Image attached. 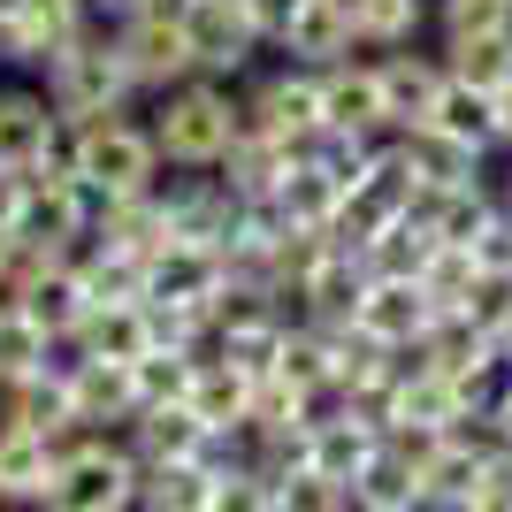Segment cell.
<instances>
[{"label": "cell", "mask_w": 512, "mask_h": 512, "mask_svg": "<svg viewBox=\"0 0 512 512\" xmlns=\"http://www.w3.org/2000/svg\"><path fill=\"white\" fill-rule=\"evenodd\" d=\"M146 130L169 169H222L230 146L245 138V92L222 77H184V85L153 92Z\"/></svg>", "instance_id": "1"}, {"label": "cell", "mask_w": 512, "mask_h": 512, "mask_svg": "<svg viewBox=\"0 0 512 512\" xmlns=\"http://www.w3.org/2000/svg\"><path fill=\"white\" fill-rule=\"evenodd\" d=\"M39 85H46V100H54L62 123H100V115H130V100H138V69H130V54L115 46V23H92Z\"/></svg>", "instance_id": "2"}, {"label": "cell", "mask_w": 512, "mask_h": 512, "mask_svg": "<svg viewBox=\"0 0 512 512\" xmlns=\"http://www.w3.org/2000/svg\"><path fill=\"white\" fill-rule=\"evenodd\" d=\"M138 490H146V467L123 436H77L46 482L39 512H138Z\"/></svg>", "instance_id": "3"}, {"label": "cell", "mask_w": 512, "mask_h": 512, "mask_svg": "<svg viewBox=\"0 0 512 512\" xmlns=\"http://www.w3.org/2000/svg\"><path fill=\"white\" fill-rule=\"evenodd\" d=\"M161 146L138 115H100V123H77V184L100 199H130L161 184Z\"/></svg>", "instance_id": "4"}, {"label": "cell", "mask_w": 512, "mask_h": 512, "mask_svg": "<svg viewBox=\"0 0 512 512\" xmlns=\"http://www.w3.org/2000/svg\"><path fill=\"white\" fill-rule=\"evenodd\" d=\"M184 8H192V0H146L138 16L115 23V46H123L130 69H138V92H169V85H184V77H199Z\"/></svg>", "instance_id": "5"}, {"label": "cell", "mask_w": 512, "mask_h": 512, "mask_svg": "<svg viewBox=\"0 0 512 512\" xmlns=\"http://www.w3.org/2000/svg\"><path fill=\"white\" fill-rule=\"evenodd\" d=\"M245 130L276 138V146H314L321 130H329V115H321V69H299V62L268 69L245 92Z\"/></svg>", "instance_id": "6"}, {"label": "cell", "mask_w": 512, "mask_h": 512, "mask_svg": "<svg viewBox=\"0 0 512 512\" xmlns=\"http://www.w3.org/2000/svg\"><path fill=\"white\" fill-rule=\"evenodd\" d=\"M92 23H100V16H92V0H23L16 23L0 31V62L23 69V77H46Z\"/></svg>", "instance_id": "7"}, {"label": "cell", "mask_w": 512, "mask_h": 512, "mask_svg": "<svg viewBox=\"0 0 512 512\" xmlns=\"http://www.w3.org/2000/svg\"><path fill=\"white\" fill-rule=\"evenodd\" d=\"M31 192H23V222L16 237L31 253H77L100 222V192H85L77 176H23Z\"/></svg>", "instance_id": "8"}, {"label": "cell", "mask_w": 512, "mask_h": 512, "mask_svg": "<svg viewBox=\"0 0 512 512\" xmlns=\"http://www.w3.org/2000/svg\"><path fill=\"white\" fill-rule=\"evenodd\" d=\"M184 31H192L199 77H222V85H237V77L253 69V54H268V39H260L253 16H245V0H192V8H184Z\"/></svg>", "instance_id": "9"}, {"label": "cell", "mask_w": 512, "mask_h": 512, "mask_svg": "<svg viewBox=\"0 0 512 512\" xmlns=\"http://www.w3.org/2000/svg\"><path fill=\"white\" fill-rule=\"evenodd\" d=\"M321 115L329 130H352V138H390V100H383V69L375 54H344V62L321 69Z\"/></svg>", "instance_id": "10"}, {"label": "cell", "mask_w": 512, "mask_h": 512, "mask_svg": "<svg viewBox=\"0 0 512 512\" xmlns=\"http://www.w3.org/2000/svg\"><path fill=\"white\" fill-rule=\"evenodd\" d=\"M123 444L138 451V467H161V459H237V436H214L192 406H153L123 428Z\"/></svg>", "instance_id": "11"}, {"label": "cell", "mask_w": 512, "mask_h": 512, "mask_svg": "<svg viewBox=\"0 0 512 512\" xmlns=\"http://www.w3.org/2000/svg\"><path fill=\"white\" fill-rule=\"evenodd\" d=\"M54 130H62V115H54V100H46L39 77H0V169H39L46 146H54Z\"/></svg>", "instance_id": "12"}, {"label": "cell", "mask_w": 512, "mask_h": 512, "mask_svg": "<svg viewBox=\"0 0 512 512\" xmlns=\"http://www.w3.org/2000/svg\"><path fill=\"white\" fill-rule=\"evenodd\" d=\"M375 451H383V428L360 421L344 398H329V406L314 413V428H306V451H299V459H306L314 474H329V482H344V490H352V474H360Z\"/></svg>", "instance_id": "13"}, {"label": "cell", "mask_w": 512, "mask_h": 512, "mask_svg": "<svg viewBox=\"0 0 512 512\" xmlns=\"http://www.w3.org/2000/svg\"><path fill=\"white\" fill-rule=\"evenodd\" d=\"M352 329H367V337L390 344V352H413V344L436 329V299H428L421 283H406V276H375L367 299H360V314H352Z\"/></svg>", "instance_id": "14"}, {"label": "cell", "mask_w": 512, "mask_h": 512, "mask_svg": "<svg viewBox=\"0 0 512 512\" xmlns=\"http://www.w3.org/2000/svg\"><path fill=\"white\" fill-rule=\"evenodd\" d=\"M230 283V260L222 245H199V237H176L161 245L146 268V299H169V306H214V291Z\"/></svg>", "instance_id": "15"}, {"label": "cell", "mask_w": 512, "mask_h": 512, "mask_svg": "<svg viewBox=\"0 0 512 512\" xmlns=\"http://www.w3.org/2000/svg\"><path fill=\"white\" fill-rule=\"evenodd\" d=\"M383 69V100H390V130H421L444 100V54L436 46H398V54H375Z\"/></svg>", "instance_id": "16"}, {"label": "cell", "mask_w": 512, "mask_h": 512, "mask_svg": "<svg viewBox=\"0 0 512 512\" xmlns=\"http://www.w3.org/2000/svg\"><path fill=\"white\" fill-rule=\"evenodd\" d=\"M16 314L23 321H39L46 337L62 344V337H77V321L92 314V291H85V276H77V260H39L31 276H23V291H16Z\"/></svg>", "instance_id": "17"}, {"label": "cell", "mask_w": 512, "mask_h": 512, "mask_svg": "<svg viewBox=\"0 0 512 512\" xmlns=\"http://www.w3.org/2000/svg\"><path fill=\"white\" fill-rule=\"evenodd\" d=\"M69 406H77V436H123L138 421V383H130V367L77 360L69 367Z\"/></svg>", "instance_id": "18"}, {"label": "cell", "mask_w": 512, "mask_h": 512, "mask_svg": "<svg viewBox=\"0 0 512 512\" xmlns=\"http://www.w3.org/2000/svg\"><path fill=\"white\" fill-rule=\"evenodd\" d=\"M77 360H107V367H138L153 352V314H146V299H107V306H92L85 321H77Z\"/></svg>", "instance_id": "19"}, {"label": "cell", "mask_w": 512, "mask_h": 512, "mask_svg": "<svg viewBox=\"0 0 512 512\" xmlns=\"http://www.w3.org/2000/svg\"><path fill=\"white\" fill-rule=\"evenodd\" d=\"M398 146H406V169H413V192H474V184H490V153L459 146L444 130H398Z\"/></svg>", "instance_id": "20"}, {"label": "cell", "mask_w": 512, "mask_h": 512, "mask_svg": "<svg viewBox=\"0 0 512 512\" xmlns=\"http://www.w3.org/2000/svg\"><path fill=\"white\" fill-rule=\"evenodd\" d=\"M367 283H375V276H367V260L329 237V253H321L314 276L299 283L291 314H299V321H352V314H360V299H367Z\"/></svg>", "instance_id": "21"}, {"label": "cell", "mask_w": 512, "mask_h": 512, "mask_svg": "<svg viewBox=\"0 0 512 512\" xmlns=\"http://www.w3.org/2000/svg\"><path fill=\"white\" fill-rule=\"evenodd\" d=\"M62 451L54 436H39V428L23 421H0V505H31L39 512L46 482H54V467H62Z\"/></svg>", "instance_id": "22"}, {"label": "cell", "mask_w": 512, "mask_h": 512, "mask_svg": "<svg viewBox=\"0 0 512 512\" xmlns=\"http://www.w3.org/2000/svg\"><path fill=\"white\" fill-rule=\"evenodd\" d=\"M253 390H260V375H245L237 360L207 352V360H199V375H192V398H184V406H192L214 436H245V428H253Z\"/></svg>", "instance_id": "23"}, {"label": "cell", "mask_w": 512, "mask_h": 512, "mask_svg": "<svg viewBox=\"0 0 512 512\" xmlns=\"http://www.w3.org/2000/svg\"><path fill=\"white\" fill-rule=\"evenodd\" d=\"M268 54H283V62H299V69H329L344 54H360V39H352V16H344L337 0H306Z\"/></svg>", "instance_id": "24"}, {"label": "cell", "mask_w": 512, "mask_h": 512, "mask_svg": "<svg viewBox=\"0 0 512 512\" xmlns=\"http://www.w3.org/2000/svg\"><path fill=\"white\" fill-rule=\"evenodd\" d=\"M352 16V39L360 54H398V46H421V31L436 23V0H337Z\"/></svg>", "instance_id": "25"}, {"label": "cell", "mask_w": 512, "mask_h": 512, "mask_svg": "<svg viewBox=\"0 0 512 512\" xmlns=\"http://www.w3.org/2000/svg\"><path fill=\"white\" fill-rule=\"evenodd\" d=\"M352 512H421V459L383 436V451L352 474Z\"/></svg>", "instance_id": "26"}, {"label": "cell", "mask_w": 512, "mask_h": 512, "mask_svg": "<svg viewBox=\"0 0 512 512\" xmlns=\"http://www.w3.org/2000/svg\"><path fill=\"white\" fill-rule=\"evenodd\" d=\"M428 130H444V138H459L474 153H505V138H497V92L459 85V77H444V100L428 115Z\"/></svg>", "instance_id": "27"}, {"label": "cell", "mask_w": 512, "mask_h": 512, "mask_svg": "<svg viewBox=\"0 0 512 512\" xmlns=\"http://www.w3.org/2000/svg\"><path fill=\"white\" fill-rule=\"evenodd\" d=\"M214 474H222V459H161V467H146L138 512H207Z\"/></svg>", "instance_id": "28"}, {"label": "cell", "mask_w": 512, "mask_h": 512, "mask_svg": "<svg viewBox=\"0 0 512 512\" xmlns=\"http://www.w3.org/2000/svg\"><path fill=\"white\" fill-rule=\"evenodd\" d=\"M276 207H283V222L291 230H337V214H344V184L337 176H321L314 161H291V176L276 184Z\"/></svg>", "instance_id": "29"}, {"label": "cell", "mask_w": 512, "mask_h": 512, "mask_svg": "<svg viewBox=\"0 0 512 512\" xmlns=\"http://www.w3.org/2000/svg\"><path fill=\"white\" fill-rule=\"evenodd\" d=\"M436 54L459 85H482V92L512 85V31H459V39H436Z\"/></svg>", "instance_id": "30"}, {"label": "cell", "mask_w": 512, "mask_h": 512, "mask_svg": "<svg viewBox=\"0 0 512 512\" xmlns=\"http://www.w3.org/2000/svg\"><path fill=\"white\" fill-rule=\"evenodd\" d=\"M360 260H367V276H406V283H421V268L436 260V237H428V222L406 207L390 230H375L360 245Z\"/></svg>", "instance_id": "31"}, {"label": "cell", "mask_w": 512, "mask_h": 512, "mask_svg": "<svg viewBox=\"0 0 512 512\" xmlns=\"http://www.w3.org/2000/svg\"><path fill=\"white\" fill-rule=\"evenodd\" d=\"M192 375H199L192 352H176V344H153L146 360L130 367V383H138V413H153V406H184V398H192Z\"/></svg>", "instance_id": "32"}, {"label": "cell", "mask_w": 512, "mask_h": 512, "mask_svg": "<svg viewBox=\"0 0 512 512\" xmlns=\"http://www.w3.org/2000/svg\"><path fill=\"white\" fill-rule=\"evenodd\" d=\"M46 360H54V337H46L39 321H23L16 306H0V390L46 375Z\"/></svg>", "instance_id": "33"}, {"label": "cell", "mask_w": 512, "mask_h": 512, "mask_svg": "<svg viewBox=\"0 0 512 512\" xmlns=\"http://www.w3.org/2000/svg\"><path fill=\"white\" fill-rule=\"evenodd\" d=\"M482 283H490V276L474 268L467 245H436V260L421 268V291L436 299V314H467V299L482 291Z\"/></svg>", "instance_id": "34"}, {"label": "cell", "mask_w": 512, "mask_h": 512, "mask_svg": "<svg viewBox=\"0 0 512 512\" xmlns=\"http://www.w3.org/2000/svg\"><path fill=\"white\" fill-rule=\"evenodd\" d=\"M268 482H276V512H352V490H344V482H329V474H314L306 459L276 467Z\"/></svg>", "instance_id": "35"}, {"label": "cell", "mask_w": 512, "mask_h": 512, "mask_svg": "<svg viewBox=\"0 0 512 512\" xmlns=\"http://www.w3.org/2000/svg\"><path fill=\"white\" fill-rule=\"evenodd\" d=\"M207 512H276V482H268V467L260 459H222V474H214V497Z\"/></svg>", "instance_id": "36"}, {"label": "cell", "mask_w": 512, "mask_h": 512, "mask_svg": "<svg viewBox=\"0 0 512 512\" xmlns=\"http://www.w3.org/2000/svg\"><path fill=\"white\" fill-rule=\"evenodd\" d=\"M459 31H512V0H436V39Z\"/></svg>", "instance_id": "37"}, {"label": "cell", "mask_w": 512, "mask_h": 512, "mask_svg": "<svg viewBox=\"0 0 512 512\" xmlns=\"http://www.w3.org/2000/svg\"><path fill=\"white\" fill-rule=\"evenodd\" d=\"M467 253H474V268H482V276H497V283H512V214H505V207H497V214H490V230L474 237Z\"/></svg>", "instance_id": "38"}, {"label": "cell", "mask_w": 512, "mask_h": 512, "mask_svg": "<svg viewBox=\"0 0 512 512\" xmlns=\"http://www.w3.org/2000/svg\"><path fill=\"white\" fill-rule=\"evenodd\" d=\"M299 8H306V0H245V16H253V31H260L268 46L291 31V16H299Z\"/></svg>", "instance_id": "39"}, {"label": "cell", "mask_w": 512, "mask_h": 512, "mask_svg": "<svg viewBox=\"0 0 512 512\" xmlns=\"http://www.w3.org/2000/svg\"><path fill=\"white\" fill-rule=\"evenodd\" d=\"M23 169H0V237H16V222H23Z\"/></svg>", "instance_id": "40"}, {"label": "cell", "mask_w": 512, "mask_h": 512, "mask_svg": "<svg viewBox=\"0 0 512 512\" xmlns=\"http://www.w3.org/2000/svg\"><path fill=\"white\" fill-rule=\"evenodd\" d=\"M490 428H497V444L512 451V383H505V398H497V406H490Z\"/></svg>", "instance_id": "41"}, {"label": "cell", "mask_w": 512, "mask_h": 512, "mask_svg": "<svg viewBox=\"0 0 512 512\" xmlns=\"http://www.w3.org/2000/svg\"><path fill=\"white\" fill-rule=\"evenodd\" d=\"M138 8H146V0H92V16H100V23H123V16H138Z\"/></svg>", "instance_id": "42"}, {"label": "cell", "mask_w": 512, "mask_h": 512, "mask_svg": "<svg viewBox=\"0 0 512 512\" xmlns=\"http://www.w3.org/2000/svg\"><path fill=\"white\" fill-rule=\"evenodd\" d=\"M497 138H505V153H512V85L497 92Z\"/></svg>", "instance_id": "43"}, {"label": "cell", "mask_w": 512, "mask_h": 512, "mask_svg": "<svg viewBox=\"0 0 512 512\" xmlns=\"http://www.w3.org/2000/svg\"><path fill=\"white\" fill-rule=\"evenodd\" d=\"M467 512H512V490H490V497H474Z\"/></svg>", "instance_id": "44"}, {"label": "cell", "mask_w": 512, "mask_h": 512, "mask_svg": "<svg viewBox=\"0 0 512 512\" xmlns=\"http://www.w3.org/2000/svg\"><path fill=\"white\" fill-rule=\"evenodd\" d=\"M497 352H505V367H512V314H505V329H497Z\"/></svg>", "instance_id": "45"}, {"label": "cell", "mask_w": 512, "mask_h": 512, "mask_svg": "<svg viewBox=\"0 0 512 512\" xmlns=\"http://www.w3.org/2000/svg\"><path fill=\"white\" fill-rule=\"evenodd\" d=\"M497 207H505V214H512V169H505V184H497Z\"/></svg>", "instance_id": "46"}, {"label": "cell", "mask_w": 512, "mask_h": 512, "mask_svg": "<svg viewBox=\"0 0 512 512\" xmlns=\"http://www.w3.org/2000/svg\"><path fill=\"white\" fill-rule=\"evenodd\" d=\"M16 8H23V0H0V31H8V23H16Z\"/></svg>", "instance_id": "47"}, {"label": "cell", "mask_w": 512, "mask_h": 512, "mask_svg": "<svg viewBox=\"0 0 512 512\" xmlns=\"http://www.w3.org/2000/svg\"><path fill=\"white\" fill-rule=\"evenodd\" d=\"M0 69H8V62H0Z\"/></svg>", "instance_id": "48"}]
</instances>
